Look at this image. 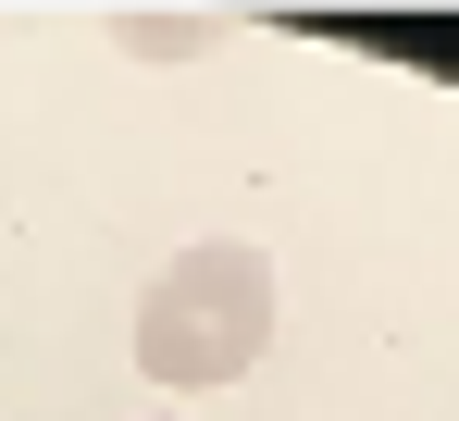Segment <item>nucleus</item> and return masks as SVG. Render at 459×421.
Returning <instances> with one entry per match:
<instances>
[{"instance_id":"f257e3e1","label":"nucleus","mask_w":459,"mask_h":421,"mask_svg":"<svg viewBox=\"0 0 459 421\" xmlns=\"http://www.w3.org/2000/svg\"><path fill=\"white\" fill-rule=\"evenodd\" d=\"M273 348V261L248 236H199L137 285V372L174 397H212Z\"/></svg>"},{"instance_id":"f03ea898","label":"nucleus","mask_w":459,"mask_h":421,"mask_svg":"<svg viewBox=\"0 0 459 421\" xmlns=\"http://www.w3.org/2000/svg\"><path fill=\"white\" fill-rule=\"evenodd\" d=\"M112 38H125V50H161V63H174V50H199L212 25H199V13H112Z\"/></svg>"}]
</instances>
